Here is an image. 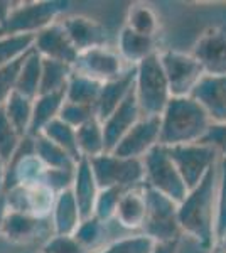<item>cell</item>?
I'll use <instances>...</instances> for the list:
<instances>
[{"label": "cell", "instance_id": "cell-1", "mask_svg": "<svg viewBox=\"0 0 226 253\" xmlns=\"http://www.w3.org/2000/svg\"><path fill=\"white\" fill-rule=\"evenodd\" d=\"M216 198L218 172L216 167L196 187L187 191L179 203L178 219L182 233L194 238L201 247L211 248L216 242Z\"/></svg>", "mask_w": 226, "mask_h": 253}, {"label": "cell", "instance_id": "cell-2", "mask_svg": "<svg viewBox=\"0 0 226 253\" xmlns=\"http://www.w3.org/2000/svg\"><path fill=\"white\" fill-rule=\"evenodd\" d=\"M211 126L208 113L192 96H172L160 115V145L198 144Z\"/></svg>", "mask_w": 226, "mask_h": 253}, {"label": "cell", "instance_id": "cell-3", "mask_svg": "<svg viewBox=\"0 0 226 253\" xmlns=\"http://www.w3.org/2000/svg\"><path fill=\"white\" fill-rule=\"evenodd\" d=\"M134 93L143 117L162 115L172 95L159 52L135 66Z\"/></svg>", "mask_w": 226, "mask_h": 253}, {"label": "cell", "instance_id": "cell-4", "mask_svg": "<svg viewBox=\"0 0 226 253\" xmlns=\"http://www.w3.org/2000/svg\"><path fill=\"white\" fill-rule=\"evenodd\" d=\"M71 3L64 0H39V2H17L3 27V34L36 36L46 27L57 22Z\"/></svg>", "mask_w": 226, "mask_h": 253}, {"label": "cell", "instance_id": "cell-5", "mask_svg": "<svg viewBox=\"0 0 226 253\" xmlns=\"http://www.w3.org/2000/svg\"><path fill=\"white\" fill-rule=\"evenodd\" d=\"M93 174L100 189L118 187V189H134L143 186L145 182V169L142 159L120 157L113 152H105L103 156L88 159Z\"/></svg>", "mask_w": 226, "mask_h": 253}, {"label": "cell", "instance_id": "cell-6", "mask_svg": "<svg viewBox=\"0 0 226 253\" xmlns=\"http://www.w3.org/2000/svg\"><path fill=\"white\" fill-rule=\"evenodd\" d=\"M143 191L147 201V216L140 233L149 236L155 243L179 242V236L182 233L178 219L179 205L145 184Z\"/></svg>", "mask_w": 226, "mask_h": 253}, {"label": "cell", "instance_id": "cell-7", "mask_svg": "<svg viewBox=\"0 0 226 253\" xmlns=\"http://www.w3.org/2000/svg\"><path fill=\"white\" fill-rule=\"evenodd\" d=\"M145 169V184L150 189L167 196L179 205L187 194V186L181 177L178 167L172 162L167 147L157 145L142 159Z\"/></svg>", "mask_w": 226, "mask_h": 253}, {"label": "cell", "instance_id": "cell-8", "mask_svg": "<svg viewBox=\"0 0 226 253\" xmlns=\"http://www.w3.org/2000/svg\"><path fill=\"white\" fill-rule=\"evenodd\" d=\"M167 152L178 167L182 181L186 182L187 189L196 187L206 177L209 170L215 169L218 156H220L213 147L201 144V142L167 147Z\"/></svg>", "mask_w": 226, "mask_h": 253}, {"label": "cell", "instance_id": "cell-9", "mask_svg": "<svg viewBox=\"0 0 226 253\" xmlns=\"http://www.w3.org/2000/svg\"><path fill=\"white\" fill-rule=\"evenodd\" d=\"M159 56L167 83H169L171 95L176 98L191 96L194 88L204 76V69L199 64V61L192 54L172 51V49L159 52Z\"/></svg>", "mask_w": 226, "mask_h": 253}, {"label": "cell", "instance_id": "cell-10", "mask_svg": "<svg viewBox=\"0 0 226 253\" xmlns=\"http://www.w3.org/2000/svg\"><path fill=\"white\" fill-rule=\"evenodd\" d=\"M52 235L54 228L51 218H38L17 211H10L2 230V236L7 242L27 248V252H32L38 247L41 250Z\"/></svg>", "mask_w": 226, "mask_h": 253}, {"label": "cell", "instance_id": "cell-11", "mask_svg": "<svg viewBox=\"0 0 226 253\" xmlns=\"http://www.w3.org/2000/svg\"><path fill=\"white\" fill-rule=\"evenodd\" d=\"M129 64L122 59L118 51H113L110 47H94L90 51L80 52L75 63V69L80 75H85L98 83H108L112 80H117L127 71Z\"/></svg>", "mask_w": 226, "mask_h": 253}, {"label": "cell", "instance_id": "cell-12", "mask_svg": "<svg viewBox=\"0 0 226 253\" xmlns=\"http://www.w3.org/2000/svg\"><path fill=\"white\" fill-rule=\"evenodd\" d=\"M160 145V117H142L115 147L113 154L129 159H143Z\"/></svg>", "mask_w": 226, "mask_h": 253}, {"label": "cell", "instance_id": "cell-13", "mask_svg": "<svg viewBox=\"0 0 226 253\" xmlns=\"http://www.w3.org/2000/svg\"><path fill=\"white\" fill-rule=\"evenodd\" d=\"M7 203L10 211L38 216V218H51L56 194L44 184L36 186H15L5 191Z\"/></svg>", "mask_w": 226, "mask_h": 253}, {"label": "cell", "instance_id": "cell-14", "mask_svg": "<svg viewBox=\"0 0 226 253\" xmlns=\"http://www.w3.org/2000/svg\"><path fill=\"white\" fill-rule=\"evenodd\" d=\"M192 56L199 61L204 75H226V27H211L198 39Z\"/></svg>", "mask_w": 226, "mask_h": 253}, {"label": "cell", "instance_id": "cell-15", "mask_svg": "<svg viewBox=\"0 0 226 253\" xmlns=\"http://www.w3.org/2000/svg\"><path fill=\"white\" fill-rule=\"evenodd\" d=\"M34 49L41 54V58L66 63L69 66H75L78 59L76 47L73 46L63 22L59 20L34 36Z\"/></svg>", "mask_w": 226, "mask_h": 253}, {"label": "cell", "instance_id": "cell-16", "mask_svg": "<svg viewBox=\"0 0 226 253\" xmlns=\"http://www.w3.org/2000/svg\"><path fill=\"white\" fill-rule=\"evenodd\" d=\"M191 96L204 108L211 124H226V75H204Z\"/></svg>", "mask_w": 226, "mask_h": 253}, {"label": "cell", "instance_id": "cell-17", "mask_svg": "<svg viewBox=\"0 0 226 253\" xmlns=\"http://www.w3.org/2000/svg\"><path fill=\"white\" fill-rule=\"evenodd\" d=\"M142 117L143 115H142L140 108H138L135 93H132L120 107L115 110L113 113H110V115L101 122L103 132H105L106 152H113L115 147L120 144L122 138L130 132V128H132Z\"/></svg>", "mask_w": 226, "mask_h": 253}, {"label": "cell", "instance_id": "cell-18", "mask_svg": "<svg viewBox=\"0 0 226 253\" xmlns=\"http://www.w3.org/2000/svg\"><path fill=\"white\" fill-rule=\"evenodd\" d=\"M73 46L76 47L78 54L94 47L106 46V31L100 22L88 19L85 15H68L63 20Z\"/></svg>", "mask_w": 226, "mask_h": 253}, {"label": "cell", "instance_id": "cell-19", "mask_svg": "<svg viewBox=\"0 0 226 253\" xmlns=\"http://www.w3.org/2000/svg\"><path fill=\"white\" fill-rule=\"evenodd\" d=\"M134 86H135V68H129L117 80L103 83L98 103L94 107L96 117L103 122L110 113H113L127 98L132 95Z\"/></svg>", "mask_w": 226, "mask_h": 253}, {"label": "cell", "instance_id": "cell-20", "mask_svg": "<svg viewBox=\"0 0 226 253\" xmlns=\"http://www.w3.org/2000/svg\"><path fill=\"white\" fill-rule=\"evenodd\" d=\"M71 193L75 196L83 219L91 218L94 203H96L98 193H100V186H98L96 177H94L91 164H90L88 159H81V161L78 162L76 170H75V181H73V186H71Z\"/></svg>", "mask_w": 226, "mask_h": 253}, {"label": "cell", "instance_id": "cell-21", "mask_svg": "<svg viewBox=\"0 0 226 253\" xmlns=\"http://www.w3.org/2000/svg\"><path fill=\"white\" fill-rule=\"evenodd\" d=\"M147 216V201L143 186L127 189L117 208L115 221L130 231H142Z\"/></svg>", "mask_w": 226, "mask_h": 253}, {"label": "cell", "instance_id": "cell-22", "mask_svg": "<svg viewBox=\"0 0 226 253\" xmlns=\"http://www.w3.org/2000/svg\"><path fill=\"white\" fill-rule=\"evenodd\" d=\"M81 221H83V216H81V211L78 208L71 189L57 194L51 213L54 235H75Z\"/></svg>", "mask_w": 226, "mask_h": 253}, {"label": "cell", "instance_id": "cell-23", "mask_svg": "<svg viewBox=\"0 0 226 253\" xmlns=\"http://www.w3.org/2000/svg\"><path fill=\"white\" fill-rule=\"evenodd\" d=\"M155 46H157L155 38L137 34V32L130 31L125 26L118 34V54L132 68L140 64L143 59L157 54L159 51L155 49Z\"/></svg>", "mask_w": 226, "mask_h": 253}, {"label": "cell", "instance_id": "cell-24", "mask_svg": "<svg viewBox=\"0 0 226 253\" xmlns=\"http://www.w3.org/2000/svg\"><path fill=\"white\" fill-rule=\"evenodd\" d=\"M66 101V91L57 93H44L34 100V112H32V124L29 135L38 137L44 130V126L51 124L52 120L59 118L61 108Z\"/></svg>", "mask_w": 226, "mask_h": 253}, {"label": "cell", "instance_id": "cell-25", "mask_svg": "<svg viewBox=\"0 0 226 253\" xmlns=\"http://www.w3.org/2000/svg\"><path fill=\"white\" fill-rule=\"evenodd\" d=\"M41 81H43V58L32 47L24 58L15 91L31 100H36L41 95Z\"/></svg>", "mask_w": 226, "mask_h": 253}, {"label": "cell", "instance_id": "cell-26", "mask_svg": "<svg viewBox=\"0 0 226 253\" xmlns=\"http://www.w3.org/2000/svg\"><path fill=\"white\" fill-rule=\"evenodd\" d=\"M78 135V149H80L81 159H94L106 152L105 132L100 118H93L88 124L76 130Z\"/></svg>", "mask_w": 226, "mask_h": 253}, {"label": "cell", "instance_id": "cell-27", "mask_svg": "<svg viewBox=\"0 0 226 253\" xmlns=\"http://www.w3.org/2000/svg\"><path fill=\"white\" fill-rule=\"evenodd\" d=\"M36 140V156L43 162L47 169L56 170H75L78 166V159H75L69 152L61 149L59 145L52 144L46 137L38 135L34 137Z\"/></svg>", "mask_w": 226, "mask_h": 253}, {"label": "cell", "instance_id": "cell-28", "mask_svg": "<svg viewBox=\"0 0 226 253\" xmlns=\"http://www.w3.org/2000/svg\"><path fill=\"white\" fill-rule=\"evenodd\" d=\"M101 86H103V84L98 83V81L73 71L71 78L68 81V86H66V101L88 105V107L94 108L98 103V98H100Z\"/></svg>", "mask_w": 226, "mask_h": 253}, {"label": "cell", "instance_id": "cell-29", "mask_svg": "<svg viewBox=\"0 0 226 253\" xmlns=\"http://www.w3.org/2000/svg\"><path fill=\"white\" fill-rule=\"evenodd\" d=\"M3 112H5L7 118L10 120V124L14 125V128L17 130L22 137L29 135L32 124V112H34V100L20 95L15 91L7 103L3 105Z\"/></svg>", "mask_w": 226, "mask_h": 253}, {"label": "cell", "instance_id": "cell-30", "mask_svg": "<svg viewBox=\"0 0 226 253\" xmlns=\"http://www.w3.org/2000/svg\"><path fill=\"white\" fill-rule=\"evenodd\" d=\"M73 66L59 61L43 58V81H41V95L44 93L66 91L68 81L73 75Z\"/></svg>", "mask_w": 226, "mask_h": 253}, {"label": "cell", "instance_id": "cell-31", "mask_svg": "<svg viewBox=\"0 0 226 253\" xmlns=\"http://www.w3.org/2000/svg\"><path fill=\"white\" fill-rule=\"evenodd\" d=\"M108 224L103 223L98 218H86L81 221L80 228L76 230L75 238L80 242L90 253H96L98 250H101L103 247H106V238H108Z\"/></svg>", "mask_w": 226, "mask_h": 253}, {"label": "cell", "instance_id": "cell-32", "mask_svg": "<svg viewBox=\"0 0 226 253\" xmlns=\"http://www.w3.org/2000/svg\"><path fill=\"white\" fill-rule=\"evenodd\" d=\"M125 27L149 38H157L159 32V17L150 5L147 3H134L129 9Z\"/></svg>", "mask_w": 226, "mask_h": 253}, {"label": "cell", "instance_id": "cell-33", "mask_svg": "<svg viewBox=\"0 0 226 253\" xmlns=\"http://www.w3.org/2000/svg\"><path fill=\"white\" fill-rule=\"evenodd\" d=\"M41 135L46 137L47 140H51L52 144L59 145L61 149H64L66 152L71 154L73 157L81 161V154L78 149V135H76V128L69 126L68 124H64L63 120L56 118L51 124L44 126V130L41 132Z\"/></svg>", "mask_w": 226, "mask_h": 253}, {"label": "cell", "instance_id": "cell-34", "mask_svg": "<svg viewBox=\"0 0 226 253\" xmlns=\"http://www.w3.org/2000/svg\"><path fill=\"white\" fill-rule=\"evenodd\" d=\"M34 47V36L3 34L0 36V69L26 56Z\"/></svg>", "mask_w": 226, "mask_h": 253}, {"label": "cell", "instance_id": "cell-35", "mask_svg": "<svg viewBox=\"0 0 226 253\" xmlns=\"http://www.w3.org/2000/svg\"><path fill=\"white\" fill-rule=\"evenodd\" d=\"M154 247V240H150L143 233H135L113 240L96 253H152Z\"/></svg>", "mask_w": 226, "mask_h": 253}, {"label": "cell", "instance_id": "cell-36", "mask_svg": "<svg viewBox=\"0 0 226 253\" xmlns=\"http://www.w3.org/2000/svg\"><path fill=\"white\" fill-rule=\"evenodd\" d=\"M125 191L118 189V187H106V189H100L94 203L93 216L98 218L103 223H112L115 221V214H117V208L120 203L122 196Z\"/></svg>", "mask_w": 226, "mask_h": 253}, {"label": "cell", "instance_id": "cell-37", "mask_svg": "<svg viewBox=\"0 0 226 253\" xmlns=\"http://www.w3.org/2000/svg\"><path fill=\"white\" fill-rule=\"evenodd\" d=\"M22 135L14 128L10 120L7 118L3 108H0V159L9 164L12 156L15 154L19 144L22 142Z\"/></svg>", "mask_w": 226, "mask_h": 253}, {"label": "cell", "instance_id": "cell-38", "mask_svg": "<svg viewBox=\"0 0 226 253\" xmlns=\"http://www.w3.org/2000/svg\"><path fill=\"white\" fill-rule=\"evenodd\" d=\"M96 117V110L88 105H80V103H71V101H64L63 108L59 113V120H63L64 124H68L73 128H80L85 124H88L90 120Z\"/></svg>", "mask_w": 226, "mask_h": 253}, {"label": "cell", "instance_id": "cell-39", "mask_svg": "<svg viewBox=\"0 0 226 253\" xmlns=\"http://www.w3.org/2000/svg\"><path fill=\"white\" fill-rule=\"evenodd\" d=\"M22 56L20 59L14 61L9 66L0 69V108H3V105L7 103V100L14 95L15 89H17V80H19V73L24 63Z\"/></svg>", "mask_w": 226, "mask_h": 253}, {"label": "cell", "instance_id": "cell-40", "mask_svg": "<svg viewBox=\"0 0 226 253\" xmlns=\"http://www.w3.org/2000/svg\"><path fill=\"white\" fill-rule=\"evenodd\" d=\"M216 240L226 235V159L221 161L216 198Z\"/></svg>", "mask_w": 226, "mask_h": 253}, {"label": "cell", "instance_id": "cell-41", "mask_svg": "<svg viewBox=\"0 0 226 253\" xmlns=\"http://www.w3.org/2000/svg\"><path fill=\"white\" fill-rule=\"evenodd\" d=\"M39 253H90L75 235H52Z\"/></svg>", "mask_w": 226, "mask_h": 253}, {"label": "cell", "instance_id": "cell-42", "mask_svg": "<svg viewBox=\"0 0 226 253\" xmlns=\"http://www.w3.org/2000/svg\"><path fill=\"white\" fill-rule=\"evenodd\" d=\"M75 170L47 169L46 170V177H44V186H47L56 196L59 193H63V191L71 189L73 181H75Z\"/></svg>", "mask_w": 226, "mask_h": 253}, {"label": "cell", "instance_id": "cell-43", "mask_svg": "<svg viewBox=\"0 0 226 253\" xmlns=\"http://www.w3.org/2000/svg\"><path fill=\"white\" fill-rule=\"evenodd\" d=\"M201 144H206L226 159V124H211Z\"/></svg>", "mask_w": 226, "mask_h": 253}, {"label": "cell", "instance_id": "cell-44", "mask_svg": "<svg viewBox=\"0 0 226 253\" xmlns=\"http://www.w3.org/2000/svg\"><path fill=\"white\" fill-rule=\"evenodd\" d=\"M17 2H12V0H0V29L3 31L7 20H9L10 14L14 12Z\"/></svg>", "mask_w": 226, "mask_h": 253}, {"label": "cell", "instance_id": "cell-45", "mask_svg": "<svg viewBox=\"0 0 226 253\" xmlns=\"http://www.w3.org/2000/svg\"><path fill=\"white\" fill-rule=\"evenodd\" d=\"M10 213V208H9V203H7V196L5 193L0 194V235H2V230H3V224H5V219L7 216Z\"/></svg>", "mask_w": 226, "mask_h": 253}, {"label": "cell", "instance_id": "cell-46", "mask_svg": "<svg viewBox=\"0 0 226 253\" xmlns=\"http://www.w3.org/2000/svg\"><path fill=\"white\" fill-rule=\"evenodd\" d=\"M152 253H179V242L169 243H155Z\"/></svg>", "mask_w": 226, "mask_h": 253}, {"label": "cell", "instance_id": "cell-47", "mask_svg": "<svg viewBox=\"0 0 226 253\" xmlns=\"http://www.w3.org/2000/svg\"><path fill=\"white\" fill-rule=\"evenodd\" d=\"M5 179H7V164L0 159V194L5 193Z\"/></svg>", "mask_w": 226, "mask_h": 253}, {"label": "cell", "instance_id": "cell-48", "mask_svg": "<svg viewBox=\"0 0 226 253\" xmlns=\"http://www.w3.org/2000/svg\"><path fill=\"white\" fill-rule=\"evenodd\" d=\"M213 253H226V235L215 242V245H213Z\"/></svg>", "mask_w": 226, "mask_h": 253}, {"label": "cell", "instance_id": "cell-49", "mask_svg": "<svg viewBox=\"0 0 226 253\" xmlns=\"http://www.w3.org/2000/svg\"><path fill=\"white\" fill-rule=\"evenodd\" d=\"M0 36H3V31L2 29H0Z\"/></svg>", "mask_w": 226, "mask_h": 253}, {"label": "cell", "instance_id": "cell-50", "mask_svg": "<svg viewBox=\"0 0 226 253\" xmlns=\"http://www.w3.org/2000/svg\"><path fill=\"white\" fill-rule=\"evenodd\" d=\"M22 253H34V252H22Z\"/></svg>", "mask_w": 226, "mask_h": 253}]
</instances>
